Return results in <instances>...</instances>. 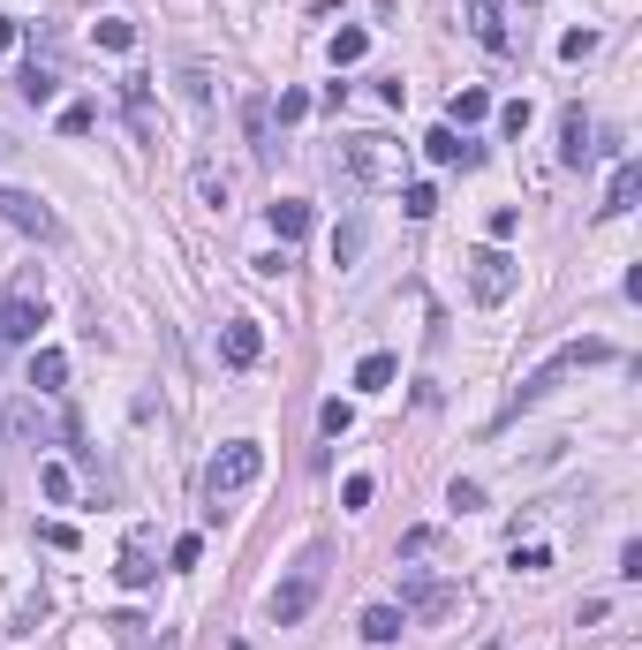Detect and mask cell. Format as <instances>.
Here are the masks:
<instances>
[{
	"label": "cell",
	"instance_id": "cell-43",
	"mask_svg": "<svg viewBox=\"0 0 642 650\" xmlns=\"http://www.w3.org/2000/svg\"><path fill=\"white\" fill-rule=\"evenodd\" d=\"M16 38H23V31H16V16H0V46H16Z\"/></svg>",
	"mask_w": 642,
	"mask_h": 650
},
{
	"label": "cell",
	"instance_id": "cell-21",
	"mask_svg": "<svg viewBox=\"0 0 642 650\" xmlns=\"http://www.w3.org/2000/svg\"><path fill=\"white\" fill-rule=\"evenodd\" d=\"M446 114H454V121H446V129H469V121H484V114H491V91L461 84V91H454V106H446Z\"/></svg>",
	"mask_w": 642,
	"mask_h": 650
},
{
	"label": "cell",
	"instance_id": "cell-4",
	"mask_svg": "<svg viewBox=\"0 0 642 650\" xmlns=\"http://www.w3.org/2000/svg\"><path fill=\"white\" fill-rule=\"evenodd\" d=\"M257 477H265V446H257V439H227L220 454L204 462V492H212V507L235 499V492H250Z\"/></svg>",
	"mask_w": 642,
	"mask_h": 650
},
{
	"label": "cell",
	"instance_id": "cell-8",
	"mask_svg": "<svg viewBox=\"0 0 642 650\" xmlns=\"http://www.w3.org/2000/svg\"><path fill=\"white\" fill-rule=\"evenodd\" d=\"M469 38L484 53H514V31H507V8L499 0H469Z\"/></svg>",
	"mask_w": 642,
	"mask_h": 650
},
{
	"label": "cell",
	"instance_id": "cell-19",
	"mask_svg": "<svg viewBox=\"0 0 642 650\" xmlns=\"http://www.w3.org/2000/svg\"><path fill=\"white\" fill-rule=\"evenodd\" d=\"M227 197H235V182H227V167H212V159H197V205L227 212Z\"/></svg>",
	"mask_w": 642,
	"mask_h": 650
},
{
	"label": "cell",
	"instance_id": "cell-32",
	"mask_svg": "<svg viewBox=\"0 0 642 650\" xmlns=\"http://www.w3.org/2000/svg\"><path fill=\"white\" fill-rule=\"evenodd\" d=\"M597 46H605L597 31H567V38H559V61H590Z\"/></svg>",
	"mask_w": 642,
	"mask_h": 650
},
{
	"label": "cell",
	"instance_id": "cell-6",
	"mask_svg": "<svg viewBox=\"0 0 642 650\" xmlns=\"http://www.w3.org/2000/svg\"><path fill=\"white\" fill-rule=\"evenodd\" d=\"M0 220L16 227V235H31V242H61V220H53V205L38 197V189L0 182Z\"/></svg>",
	"mask_w": 642,
	"mask_h": 650
},
{
	"label": "cell",
	"instance_id": "cell-10",
	"mask_svg": "<svg viewBox=\"0 0 642 650\" xmlns=\"http://www.w3.org/2000/svg\"><path fill=\"white\" fill-rule=\"evenodd\" d=\"M461 605V590H446V582H408L401 590V613L408 620H446Z\"/></svg>",
	"mask_w": 642,
	"mask_h": 650
},
{
	"label": "cell",
	"instance_id": "cell-31",
	"mask_svg": "<svg viewBox=\"0 0 642 650\" xmlns=\"http://www.w3.org/2000/svg\"><path fill=\"white\" fill-rule=\"evenodd\" d=\"M182 99L197 106V114H204V106H212V76H204L197 61H189V69H182Z\"/></svg>",
	"mask_w": 642,
	"mask_h": 650
},
{
	"label": "cell",
	"instance_id": "cell-17",
	"mask_svg": "<svg viewBox=\"0 0 642 650\" xmlns=\"http://www.w3.org/2000/svg\"><path fill=\"white\" fill-rule=\"evenodd\" d=\"M265 220H272V235H280V242H303V235H310V205H303V197L265 205Z\"/></svg>",
	"mask_w": 642,
	"mask_h": 650
},
{
	"label": "cell",
	"instance_id": "cell-24",
	"mask_svg": "<svg viewBox=\"0 0 642 650\" xmlns=\"http://www.w3.org/2000/svg\"><path fill=\"white\" fill-rule=\"evenodd\" d=\"M38 492H46L53 507H68V499H76V477H68L61 462H38Z\"/></svg>",
	"mask_w": 642,
	"mask_h": 650
},
{
	"label": "cell",
	"instance_id": "cell-18",
	"mask_svg": "<svg viewBox=\"0 0 642 650\" xmlns=\"http://www.w3.org/2000/svg\"><path fill=\"white\" fill-rule=\"evenodd\" d=\"M31 386H38V394H61V386H68V356H61V348H31Z\"/></svg>",
	"mask_w": 642,
	"mask_h": 650
},
{
	"label": "cell",
	"instance_id": "cell-11",
	"mask_svg": "<svg viewBox=\"0 0 642 650\" xmlns=\"http://www.w3.org/2000/svg\"><path fill=\"white\" fill-rule=\"evenodd\" d=\"M121 114H129L136 144H159V129H152V76H121Z\"/></svg>",
	"mask_w": 642,
	"mask_h": 650
},
{
	"label": "cell",
	"instance_id": "cell-27",
	"mask_svg": "<svg viewBox=\"0 0 642 650\" xmlns=\"http://www.w3.org/2000/svg\"><path fill=\"white\" fill-rule=\"evenodd\" d=\"M401 212H408V220H431V212H439V189H431V182H408V189H401Z\"/></svg>",
	"mask_w": 642,
	"mask_h": 650
},
{
	"label": "cell",
	"instance_id": "cell-23",
	"mask_svg": "<svg viewBox=\"0 0 642 650\" xmlns=\"http://www.w3.org/2000/svg\"><path fill=\"white\" fill-rule=\"evenodd\" d=\"M363 53H371V31H333V69H355V61H363Z\"/></svg>",
	"mask_w": 642,
	"mask_h": 650
},
{
	"label": "cell",
	"instance_id": "cell-12",
	"mask_svg": "<svg viewBox=\"0 0 642 650\" xmlns=\"http://www.w3.org/2000/svg\"><path fill=\"white\" fill-rule=\"evenodd\" d=\"M590 159H597L590 114H582V106H567V114H559V167H590Z\"/></svg>",
	"mask_w": 642,
	"mask_h": 650
},
{
	"label": "cell",
	"instance_id": "cell-20",
	"mask_svg": "<svg viewBox=\"0 0 642 650\" xmlns=\"http://www.w3.org/2000/svg\"><path fill=\"white\" fill-rule=\"evenodd\" d=\"M401 628H408L401 605H371V613H363V643H401Z\"/></svg>",
	"mask_w": 642,
	"mask_h": 650
},
{
	"label": "cell",
	"instance_id": "cell-13",
	"mask_svg": "<svg viewBox=\"0 0 642 650\" xmlns=\"http://www.w3.org/2000/svg\"><path fill=\"white\" fill-rule=\"evenodd\" d=\"M423 152L439 159V167H484V144H469L461 129H446V121L431 129V137H423Z\"/></svg>",
	"mask_w": 642,
	"mask_h": 650
},
{
	"label": "cell",
	"instance_id": "cell-14",
	"mask_svg": "<svg viewBox=\"0 0 642 650\" xmlns=\"http://www.w3.org/2000/svg\"><path fill=\"white\" fill-rule=\"evenodd\" d=\"M635 197H642V159H620V167H612L605 205H597V220H620V212H635Z\"/></svg>",
	"mask_w": 642,
	"mask_h": 650
},
{
	"label": "cell",
	"instance_id": "cell-22",
	"mask_svg": "<svg viewBox=\"0 0 642 650\" xmlns=\"http://www.w3.org/2000/svg\"><path fill=\"white\" fill-rule=\"evenodd\" d=\"M393 371H401L393 356H363V363H355V394H386V386H393Z\"/></svg>",
	"mask_w": 642,
	"mask_h": 650
},
{
	"label": "cell",
	"instance_id": "cell-26",
	"mask_svg": "<svg viewBox=\"0 0 642 650\" xmlns=\"http://www.w3.org/2000/svg\"><path fill=\"white\" fill-rule=\"evenodd\" d=\"M242 129H250L257 152H272V99H250V106H242Z\"/></svg>",
	"mask_w": 642,
	"mask_h": 650
},
{
	"label": "cell",
	"instance_id": "cell-30",
	"mask_svg": "<svg viewBox=\"0 0 642 650\" xmlns=\"http://www.w3.org/2000/svg\"><path fill=\"white\" fill-rule=\"evenodd\" d=\"M99 46H106V53H129V46H136V23H121V16H99Z\"/></svg>",
	"mask_w": 642,
	"mask_h": 650
},
{
	"label": "cell",
	"instance_id": "cell-2",
	"mask_svg": "<svg viewBox=\"0 0 642 650\" xmlns=\"http://www.w3.org/2000/svg\"><path fill=\"white\" fill-rule=\"evenodd\" d=\"M325 567H333V545L318 537V545H310L303 560H295V575L280 582V590H272V605H265V613H272V628H295V620H303L310 605H318V590H325Z\"/></svg>",
	"mask_w": 642,
	"mask_h": 650
},
{
	"label": "cell",
	"instance_id": "cell-36",
	"mask_svg": "<svg viewBox=\"0 0 642 650\" xmlns=\"http://www.w3.org/2000/svg\"><path fill=\"white\" fill-rule=\"evenodd\" d=\"M514 567H522V575H544V567H552V552H544V545H514Z\"/></svg>",
	"mask_w": 642,
	"mask_h": 650
},
{
	"label": "cell",
	"instance_id": "cell-29",
	"mask_svg": "<svg viewBox=\"0 0 642 650\" xmlns=\"http://www.w3.org/2000/svg\"><path fill=\"white\" fill-rule=\"evenodd\" d=\"M446 507H454V514H476V507H484V484H476V477H454V484H446Z\"/></svg>",
	"mask_w": 642,
	"mask_h": 650
},
{
	"label": "cell",
	"instance_id": "cell-25",
	"mask_svg": "<svg viewBox=\"0 0 642 650\" xmlns=\"http://www.w3.org/2000/svg\"><path fill=\"white\" fill-rule=\"evenodd\" d=\"M16 91H23V99H31V106H46L53 91H61V76H53L46 61H31V69H23V84H16Z\"/></svg>",
	"mask_w": 642,
	"mask_h": 650
},
{
	"label": "cell",
	"instance_id": "cell-33",
	"mask_svg": "<svg viewBox=\"0 0 642 650\" xmlns=\"http://www.w3.org/2000/svg\"><path fill=\"white\" fill-rule=\"evenodd\" d=\"M318 424H325V439H340V431H355V409H348V401H325Z\"/></svg>",
	"mask_w": 642,
	"mask_h": 650
},
{
	"label": "cell",
	"instance_id": "cell-28",
	"mask_svg": "<svg viewBox=\"0 0 642 650\" xmlns=\"http://www.w3.org/2000/svg\"><path fill=\"white\" fill-rule=\"evenodd\" d=\"M355 257H363V220H348V227L333 235V265H340V273H348Z\"/></svg>",
	"mask_w": 642,
	"mask_h": 650
},
{
	"label": "cell",
	"instance_id": "cell-40",
	"mask_svg": "<svg viewBox=\"0 0 642 650\" xmlns=\"http://www.w3.org/2000/svg\"><path fill=\"white\" fill-rule=\"evenodd\" d=\"M340 507H371V477H348V484H340Z\"/></svg>",
	"mask_w": 642,
	"mask_h": 650
},
{
	"label": "cell",
	"instance_id": "cell-5",
	"mask_svg": "<svg viewBox=\"0 0 642 650\" xmlns=\"http://www.w3.org/2000/svg\"><path fill=\"white\" fill-rule=\"evenodd\" d=\"M514 280H522V273H514L507 242H484V250H469V295H476L484 310H499V303H507V295H514Z\"/></svg>",
	"mask_w": 642,
	"mask_h": 650
},
{
	"label": "cell",
	"instance_id": "cell-41",
	"mask_svg": "<svg viewBox=\"0 0 642 650\" xmlns=\"http://www.w3.org/2000/svg\"><path fill=\"white\" fill-rule=\"evenodd\" d=\"M310 114V91H280V121H303Z\"/></svg>",
	"mask_w": 642,
	"mask_h": 650
},
{
	"label": "cell",
	"instance_id": "cell-15",
	"mask_svg": "<svg viewBox=\"0 0 642 650\" xmlns=\"http://www.w3.org/2000/svg\"><path fill=\"white\" fill-rule=\"evenodd\" d=\"M0 424L16 431V439H31V446H46V439H53V424H46V409H38V401H31V394H16V401H8V409H0Z\"/></svg>",
	"mask_w": 642,
	"mask_h": 650
},
{
	"label": "cell",
	"instance_id": "cell-7",
	"mask_svg": "<svg viewBox=\"0 0 642 650\" xmlns=\"http://www.w3.org/2000/svg\"><path fill=\"white\" fill-rule=\"evenodd\" d=\"M340 167H348V182H363V189H386L393 182L386 137H348V144H340Z\"/></svg>",
	"mask_w": 642,
	"mask_h": 650
},
{
	"label": "cell",
	"instance_id": "cell-3",
	"mask_svg": "<svg viewBox=\"0 0 642 650\" xmlns=\"http://www.w3.org/2000/svg\"><path fill=\"white\" fill-rule=\"evenodd\" d=\"M38 325H46V273L38 265H23L16 280H8V295H0V341H38Z\"/></svg>",
	"mask_w": 642,
	"mask_h": 650
},
{
	"label": "cell",
	"instance_id": "cell-34",
	"mask_svg": "<svg viewBox=\"0 0 642 650\" xmlns=\"http://www.w3.org/2000/svg\"><path fill=\"white\" fill-rule=\"evenodd\" d=\"M91 121H99V106H84V99H76V106H61V137H84Z\"/></svg>",
	"mask_w": 642,
	"mask_h": 650
},
{
	"label": "cell",
	"instance_id": "cell-39",
	"mask_svg": "<svg viewBox=\"0 0 642 650\" xmlns=\"http://www.w3.org/2000/svg\"><path fill=\"white\" fill-rule=\"evenodd\" d=\"M167 560H174V567H197V560H204V537H174Z\"/></svg>",
	"mask_w": 642,
	"mask_h": 650
},
{
	"label": "cell",
	"instance_id": "cell-37",
	"mask_svg": "<svg viewBox=\"0 0 642 650\" xmlns=\"http://www.w3.org/2000/svg\"><path fill=\"white\" fill-rule=\"evenodd\" d=\"M499 129H507V137H522V129H529V99H514V106H499Z\"/></svg>",
	"mask_w": 642,
	"mask_h": 650
},
{
	"label": "cell",
	"instance_id": "cell-1",
	"mask_svg": "<svg viewBox=\"0 0 642 650\" xmlns=\"http://www.w3.org/2000/svg\"><path fill=\"white\" fill-rule=\"evenodd\" d=\"M590 363H612V341H597V333H590V341H567V348H552V356H544L537 371H529L522 386H514V401H507L499 416H491V424H514V416H522V409H537V401L552 394V386H559L567 371H590Z\"/></svg>",
	"mask_w": 642,
	"mask_h": 650
},
{
	"label": "cell",
	"instance_id": "cell-45",
	"mask_svg": "<svg viewBox=\"0 0 642 650\" xmlns=\"http://www.w3.org/2000/svg\"><path fill=\"white\" fill-rule=\"evenodd\" d=\"M0 348H8V341H0Z\"/></svg>",
	"mask_w": 642,
	"mask_h": 650
},
{
	"label": "cell",
	"instance_id": "cell-9",
	"mask_svg": "<svg viewBox=\"0 0 642 650\" xmlns=\"http://www.w3.org/2000/svg\"><path fill=\"white\" fill-rule=\"evenodd\" d=\"M257 356H265V325H257V318H235V325L220 333V363H227V371H250Z\"/></svg>",
	"mask_w": 642,
	"mask_h": 650
},
{
	"label": "cell",
	"instance_id": "cell-42",
	"mask_svg": "<svg viewBox=\"0 0 642 650\" xmlns=\"http://www.w3.org/2000/svg\"><path fill=\"white\" fill-rule=\"evenodd\" d=\"M620 582H642V545H620Z\"/></svg>",
	"mask_w": 642,
	"mask_h": 650
},
{
	"label": "cell",
	"instance_id": "cell-44",
	"mask_svg": "<svg viewBox=\"0 0 642 650\" xmlns=\"http://www.w3.org/2000/svg\"><path fill=\"white\" fill-rule=\"evenodd\" d=\"M8 152H23V144H16V137H8V129H0V159H8Z\"/></svg>",
	"mask_w": 642,
	"mask_h": 650
},
{
	"label": "cell",
	"instance_id": "cell-35",
	"mask_svg": "<svg viewBox=\"0 0 642 650\" xmlns=\"http://www.w3.org/2000/svg\"><path fill=\"white\" fill-rule=\"evenodd\" d=\"M38 545L46 552H76V530H68V522H38Z\"/></svg>",
	"mask_w": 642,
	"mask_h": 650
},
{
	"label": "cell",
	"instance_id": "cell-38",
	"mask_svg": "<svg viewBox=\"0 0 642 650\" xmlns=\"http://www.w3.org/2000/svg\"><path fill=\"white\" fill-rule=\"evenodd\" d=\"M514 227H522V212H514V205L491 212V242H514Z\"/></svg>",
	"mask_w": 642,
	"mask_h": 650
},
{
	"label": "cell",
	"instance_id": "cell-16",
	"mask_svg": "<svg viewBox=\"0 0 642 650\" xmlns=\"http://www.w3.org/2000/svg\"><path fill=\"white\" fill-rule=\"evenodd\" d=\"M114 575H121V590H144V582L159 575V567H152V530H136L129 545H121V567H114Z\"/></svg>",
	"mask_w": 642,
	"mask_h": 650
}]
</instances>
